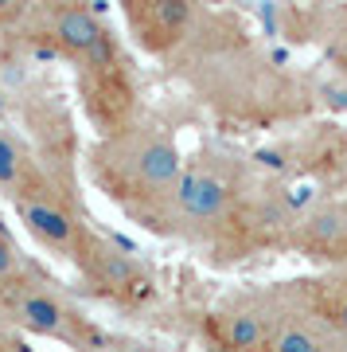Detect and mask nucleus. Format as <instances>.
I'll use <instances>...</instances> for the list:
<instances>
[{
    "instance_id": "9",
    "label": "nucleus",
    "mask_w": 347,
    "mask_h": 352,
    "mask_svg": "<svg viewBox=\"0 0 347 352\" xmlns=\"http://www.w3.org/2000/svg\"><path fill=\"white\" fill-rule=\"evenodd\" d=\"M12 212H16V219L24 223L27 235H32L43 251L59 254L62 263H71V270L82 263V254L90 251V243L98 239V231L90 227L82 204L39 196V200H27V204H20V208H12Z\"/></svg>"
},
{
    "instance_id": "12",
    "label": "nucleus",
    "mask_w": 347,
    "mask_h": 352,
    "mask_svg": "<svg viewBox=\"0 0 347 352\" xmlns=\"http://www.w3.org/2000/svg\"><path fill=\"white\" fill-rule=\"evenodd\" d=\"M0 196L12 208H20L27 200H39V196H51L47 180H43V168H39L27 138H20L12 126H0Z\"/></svg>"
},
{
    "instance_id": "13",
    "label": "nucleus",
    "mask_w": 347,
    "mask_h": 352,
    "mask_svg": "<svg viewBox=\"0 0 347 352\" xmlns=\"http://www.w3.org/2000/svg\"><path fill=\"white\" fill-rule=\"evenodd\" d=\"M281 305L285 309H281V317H277V325H273V333H270V340H265L261 352H347L344 340L332 337L320 321H312L309 314L293 309L285 302V294H281Z\"/></svg>"
},
{
    "instance_id": "7",
    "label": "nucleus",
    "mask_w": 347,
    "mask_h": 352,
    "mask_svg": "<svg viewBox=\"0 0 347 352\" xmlns=\"http://www.w3.org/2000/svg\"><path fill=\"white\" fill-rule=\"evenodd\" d=\"M281 289H250V294H235L223 305H215L203 317L207 340L215 352H261L270 340L277 317H281Z\"/></svg>"
},
{
    "instance_id": "6",
    "label": "nucleus",
    "mask_w": 347,
    "mask_h": 352,
    "mask_svg": "<svg viewBox=\"0 0 347 352\" xmlns=\"http://www.w3.org/2000/svg\"><path fill=\"white\" fill-rule=\"evenodd\" d=\"M125 32L136 47L160 59L176 63L187 51V43L199 36L207 20V4H187V0H129L121 4Z\"/></svg>"
},
{
    "instance_id": "4",
    "label": "nucleus",
    "mask_w": 347,
    "mask_h": 352,
    "mask_svg": "<svg viewBox=\"0 0 347 352\" xmlns=\"http://www.w3.org/2000/svg\"><path fill=\"white\" fill-rule=\"evenodd\" d=\"M0 317L20 333V337H39V340H59L75 352H98L106 344L101 329L90 321L82 309L75 305V298L67 289L47 278L43 270L32 274L12 286L8 294H0Z\"/></svg>"
},
{
    "instance_id": "2",
    "label": "nucleus",
    "mask_w": 347,
    "mask_h": 352,
    "mask_svg": "<svg viewBox=\"0 0 347 352\" xmlns=\"http://www.w3.org/2000/svg\"><path fill=\"white\" fill-rule=\"evenodd\" d=\"M187 153L176 141V129L149 110L110 138H94L86 153L90 184L106 196L129 223L160 235L164 212L184 176Z\"/></svg>"
},
{
    "instance_id": "10",
    "label": "nucleus",
    "mask_w": 347,
    "mask_h": 352,
    "mask_svg": "<svg viewBox=\"0 0 347 352\" xmlns=\"http://www.w3.org/2000/svg\"><path fill=\"white\" fill-rule=\"evenodd\" d=\"M347 247V200L344 196H316L312 204H300L297 219L289 227L285 251L300 254L324 270L335 266Z\"/></svg>"
},
{
    "instance_id": "8",
    "label": "nucleus",
    "mask_w": 347,
    "mask_h": 352,
    "mask_svg": "<svg viewBox=\"0 0 347 352\" xmlns=\"http://www.w3.org/2000/svg\"><path fill=\"white\" fill-rule=\"evenodd\" d=\"M78 282L90 298H101L110 305H141L152 298V274L129 247L113 243L110 235H101L90 243V251L82 254V263L75 266Z\"/></svg>"
},
{
    "instance_id": "18",
    "label": "nucleus",
    "mask_w": 347,
    "mask_h": 352,
    "mask_svg": "<svg viewBox=\"0 0 347 352\" xmlns=\"http://www.w3.org/2000/svg\"><path fill=\"white\" fill-rule=\"evenodd\" d=\"M0 227H4V223H0Z\"/></svg>"
},
{
    "instance_id": "17",
    "label": "nucleus",
    "mask_w": 347,
    "mask_h": 352,
    "mask_svg": "<svg viewBox=\"0 0 347 352\" xmlns=\"http://www.w3.org/2000/svg\"><path fill=\"white\" fill-rule=\"evenodd\" d=\"M344 200H347V196H344Z\"/></svg>"
},
{
    "instance_id": "3",
    "label": "nucleus",
    "mask_w": 347,
    "mask_h": 352,
    "mask_svg": "<svg viewBox=\"0 0 347 352\" xmlns=\"http://www.w3.org/2000/svg\"><path fill=\"white\" fill-rule=\"evenodd\" d=\"M261 161L226 141H203L184 161V176L164 212L160 239H184L211 258L230 231L250 184L258 180Z\"/></svg>"
},
{
    "instance_id": "15",
    "label": "nucleus",
    "mask_w": 347,
    "mask_h": 352,
    "mask_svg": "<svg viewBox=\"0 0 347 352\" xmlns=\"http://www.w3.org/2000/svg\"><path fill=\"white\" fill-rule=\"evenodd\" d=\"M27 24H32V4L20 0H0V55L8 59L12 51L27 47Z\"/></svg>"
},
{
    "instance_id": "1",
    "label": "nucleus",
    "mask_w": 347,
    "mask_h": 352,
    "mask_svg": "<svg viewBox=\"0 0 347 352\" xmlns=\"http://www.w3.org/2000/svg\"><path fill=\"white\" fill-rule=\"evenodd\" d=\"M168 67L207 110L235 126H293L320 106V82L277 63L235 12L219 8H207L199 36Z\"/></svg>"
},
{
    "instance_id": "11",
    "label": "nucleus",
    "mask_w": 347,
    "mask_h": 352,
    "mask_svg": "<svg viewBox=\"0 0 347 352\" xmlns=\"http://www.w3.org/2000/svg\"><path fill=\"white\" fill-rule=\"evenodd\" d=\"M281 294L293 309L309 314L347 344V266H324L309 278L281 282Z\"/></svg>"
},
{
    "instance_id": "16",
    "label": "nucleus",
    "mask_w": 347,
    "mask_h": 352,
    "mask_svg": "<svg viewBox=\"0 0 347 352\" xmlns=\"http://www.w3.org/2000/svg\"><path fill=\"white\" fill-rule=\"evenodd\" d=\"M0 352H32L24 344V337H20V333H16L4 317H0Z\"/></svg>"
},
{
    "instance_id": "14",
    "label": "nucleus",
    "mask_w": 347,
    "mask_h": 352,
    "mask_svg": "<svg viewBox=\"0 0 347 352\" xmlns=\"http://www.w3.org/2000/svg\"><path fill=\"white\" fill-rule=\"evenodd\" d=\"M312 24H316V39L324 47V59L347 82V4L344 8H316Z\"/></svg>"
},
{
    "instance_id": "5",
    "label": "nucleus",
    "mask_w": 347,
    "mask_h": 352,
    "mask_svg": "<svg viewBox=\"0 0 347 352\" xmlns=\"http://www.w3.org/2000/svg\"><path fill=\"white\" fill-rule=\"evenodd\" d=\"M71 75H75L78 106H82V113H86V122L94 126L98 138H110V133L125 129L129 122H136L145 113L141 78H136L129 51H117L101 63L75 67Z\"/></svg>"
}]
</instances>
